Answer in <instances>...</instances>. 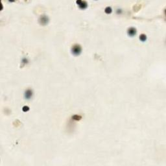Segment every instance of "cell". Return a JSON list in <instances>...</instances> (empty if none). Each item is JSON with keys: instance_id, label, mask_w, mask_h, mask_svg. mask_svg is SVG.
<instances>
[{"instance_id": "cell-1", "label": "cell", "mask_w": 166, "mask_h": 166, "mask_svg": "<svg viewBox=\"0 0 166 166\" xmlns=\"http://www.w3.org/2000/svg\"><path fill=\"white\" fill-rule=\"evenodd\" d=\"M82 52V47L80 45L75 44L72 47V54L75 56L79 55Z\"/></svg>"}, {"instance_id": "cell-2", "label": "cell", "mask_w": 166, "mask_h": 166, "mask_svg": "<svg viewBox=\"0 0 166 166\" xmlns=\"http://www.w3.org/2000/svg\"><path fill=\"white\" fill-rule=\"evenodd\" d=\"M48 21H49L48 17L46 16H45V15H43L42 16H40V19H39V22L42 25H46L47 23H48Z\"/></svg>"}, {"instance_id": "cell-3", "label": "cell", "mask_w": 166, "mask_h": 166, "mask_svg": "<svg viewBox=\"0 0 166 166\" xmlns=\"http://www.w3.org/2000/svg\"><path fill=\"white\" fill-rule=\"evenodd\" d=\"M77 5H79V7L81 9H85L86 8L88 7V4L86 1H77Z\"/></svg>"}, {"instance_id": "cell-4", "label": "cell", "mask_w": 166, "mask_h": 166, "mask_svg": "<svg viewBox=\"0 0 166 166\" xmlns=\"http://www.w3.org/2000/svg\"><path fill=\"white\" fill-rule=\"evenodd\" d=\"M32 95H33V92H32V90L28 89L25 92L24 97L26 99H30L31 98H32Z\"/></svg>"}, {"instance_id": "cell-5", "label": "cell", "mask_w": 166, "mask_h": 166, "mask_svg": "<svg viewBox=\"0 0 166 166\" xmlns=\"http://www.w3.org/2000/svg\"><path fill=\"white\" fill-rule=\"evenodd\" d=\"M127 34L129 35V36H134V35H136V29L134 27H130L129 28L128 31H127Z\"/></svg>"}, {"instance_id": "cell-6", "label": "cell", "mask_w": 166, "mask_h": 166, "mask_svg": "<svg viewBox=\"0 0 166 166\" xmlns=\"http://www.w3.org/2000/svg\"><path fill=\"white\" fill-rule=\"evenodd\" d=\"M139 40H141V42H145V41L147 40L146 35H144V34H141V35L139 36Z\"/></svg>"}, {"instance_id": "cell-7", "label": "cell", "mask_w": 166, "mask_h": 166, "mask_svg": "<svg viewBox=\"0 0 166 166\" xmlns=\"http://www.w3.org/2000/svg\"><path fill=\"white\" fill-rule=\"evenodd\" d=\"M112 10L110 7H107L104 9V12L107 13V14H110L112 13Z\"/></svg>"}, {"instance_id": "cell-8", "label": "cell", "mask_w": 166, "mask_h": 166, "mask_svg": "<svg viewBox=\"0 0 166 166\" xmlns=\"http://www.w3.org/2000/svg\"><path fill=\"white\" fill-rule=\"evenodd\" d=\"M23 112H27L29 110V108L28 107H27V106H25V107H23Z\"/></svg>"}]
</instances>
